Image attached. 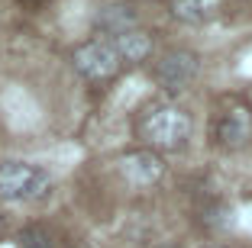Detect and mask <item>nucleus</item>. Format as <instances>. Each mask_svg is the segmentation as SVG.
<instances>
[{
    "label": "nucleus",
    "mask_w": 252,
    "mask_h": 248,
    "mask_svg": "<svg viewBox=\"0 0 252 248\" xmlns=\"http://www.w3.org/2000/svg\"><path fill=\"white\" fill-rule=\"evenodd\" d=\"M139 132L152 152H181L194 136V119L178 103H156L146 110Z\"/></svg>",
    "instance_id": "obj_1"
},
{
    "label": "nucleus",
    "mask_w": 252,
    "mask_h": 248,
    "mask_svg": "<svg viewBox=\"0 0 252 248\" xmlns=\"http://www.w3.org/2000/svg\"><path fill=\"white\" fill-rule=\"evenodd\" d=\"M52 174L32 161H0V200L7 203H36L49 197Z\"/></svg>",
    "instance_id": "obj_2"
},
{
    "label": "nucleus",
    "mask_w": 252,
    "mask_h": 248,
    "mask_svg": "<svg viewBox=\"0 0 252 248\" xmlns=\"http://www.w3.org/2000/svg\"><path fill=\"white\" fill-rule=\"evenodd\" d=\"M200 74V55L191 49H168L156 61V81L168 94H181L197 81Z\"/></svg>",
    "instance_id": "obj_3"
},
{
    "label": "nucleus",
    "mask_w": 252,
    "mask_h": 248,
    "mask_svg": "<svg viewBox=\"0 0 252 248\" xmlns=\"http://www.w3.org/2000/svg\"><path fill=\"white\" fill-rule=\"evenodd\" d=\"M71 61H74V71L81 74V78H88V81H110L113 74L123 68L113 42L110 39H100V36L88 39L84 45H78Z\"/></svg>",
    "instance_id": "obj_4"
},
{
    "label": "nucleus",
    "mask_w": 252,
    "mask_h": 248,
    "mask_svg": "<svg viewBox=\"0 0 252 248\" xmlns=\"http://www.w3.org/2000/svg\"><path fill=\"white\" fill-rule=\"evenodd\" d=\"M94 29L100 32V39H120L126 32L139 29V13H136L133 3H123V0H113L94 13Z\"/></svg>",
    "instance_id": "obj_5"
},
{
    "label": "nucleus",
    "mask_w": 252,
    "mask_h": 248,
    "mask_svg": "<svg viewBox=\"0 0 252 248\" xmlns=\"http://www.w3.org/2000/svg\"><path fill=\"white\" fill-rule=\"evenodd\" d=\"M120 171L129 184L136 187H149V184H156L158 177L165 174V161L158 152L152 148H142V152H129L123 161H120Z\"/></svg>",
    "instance_id": "obj_6"
},
{
    "label": "nucleus",
    "mask_w": 252,
    "mask_h": 248,
    "mask_svg": "<svg viewBox=\"0 0 252 248\" xmlns=\"http://www.w3.org/2000/svg\"><path fill=\"white\" fill-rule=\"evenodd\" d=\"M217 139L223 148H243L252 139V113L246 107H230L217 123Z\"/></svg>",
    "instance_id": "obj_7"
},
{
    "label": "nucleus",
    "mask_w": 252,
    "mask_h": 248,
    "mask_svg": "<svg viewBox=\"0 0 252 248\" xmlns=\"http://www.w3.org/2000/svg\"><path fill=\"white\" fill-rule=\"evenodd\" d=\"M223 10V0H171V16L191 26H204V23L217 20Z\"/></svg>",
    "instance_id": "obj_8"
},
{
    "label": "nucleus",
    "mask_w": 252,
    "mask_h": 248,
    "mask_svg": "<svg viewBox=\"0 0 252 248\" xmlns=\"http://www.w3.org/2000/svg\"><path fill=\"white\" fill-rule=\"evenodd\" d=\"M110 42H113V49H117L123 65H139V61H146L152 55V36L142 29H133L120 39H110Z\"/></svg>",
    "instance_id": "obj_9"
},
{
    "label": "nucleus",
    "mask_w": 252,
    "mask_h": 248,
    "mask_svg": "<svg viewBox=\"0 0 252 248\" xmlns=\"http://www.w3.org/2000/svg\"><path fill=\"white\" fill-rule=\"evenodd\" d=\"M20 248H55V245L42 229H23L20 232Z\"/></svg>",
    "instance_id": "obj_10"
},
{
    "label": "nucleus",
    "mask_w": 252,
    "mask_h": 248,
    "mask_svg": "<svg viewBox=\"0 0 252 248\" xmlns=\"http://www.w3.org/2000/svg\"><path fill=\"white\" fill-rule=\"evenodd\" d=\"M210 248H223V245H210Z\"/></svg>",
    "instance_id": "obj_11"
}]
</instances>
